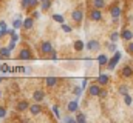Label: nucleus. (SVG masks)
Listing matches in <instances>:
<instances>
[{"mask_svg": "<svg viewBox=\"0 0 133 123\" xmlns=\"http://www.w3.org/2000/svg\"><path fill=\"white\" fill-rule=\"evenodd\" d=\"M119 60H121V52H119V51H116V52H115V56H113V57L110 59V62L107 63L108 69H110V71H113V69L116 68V65L119 63Z\"/></svg>", "mask_w": 133, "mask_h": 123, "instance_id": "obj_1", "label": "nucleus"}, {"mask_svg": "<svg viewBox=\"0 0 133 123\" xmlns=\"http://www.w3.org/2000/svg\"><path fill=\"white\" fill-rule=\"evenodd\" d=\"M99 48H101V43L98 40H90L87 43V49L88 51H99Z\"/></svg>", "mask_w": 133, "mask_h": 123, "instance_id": "obj_2", "label": "nucleus"}, {"mask_svg": "<svg viewBox=\"0 0 133 123\" xmlns=\"http://www.w3.org/2000/svg\"><path fill=\"white\" fill-rule=\"evenodd\" d=\"M90 19L95 20V22H99L101 19H102V12L99 11V8H95V9L90 12Z\"/></svg>", "mask_w": 133, "mask_h": 123, "instance_id": "obj_3", "label": "nucleus"}, {"mask_svg": "<svg viewBox=\"0 0 133 123\" xmlns=\"http://www.w3.org/2000/svg\"><path fill=\"white\" fill-rule=\"evenodd\" d=\"M71 17H73V20H74V22H77V23H79V22H82L84 12H82V11H79V9H77V11H73V12H71Z\"/></svg>", "mask_w": 133, "mask_h": 123, "instance_id": "obj_4", "label": "nucleus"}, {"mask_svg": "<svg viewBox=\"0 0 133 123\" xmlns=\"http://www.w3.org/2000/svg\"><path fill=\"white\" fill-rule=\"evenodd\" d=\"M77 108H79V100H77V98H76V100H71V102L68 103V111H70V112H76Z\"/></svg>", "mask_w": 133, "mask_h": 123, "instance_id": "obj_5", "label": "nucleus"}, {"mask_svg": "<svg viewBox=\"0 0 133 123\" xmlns=\"http://www.w3.org/2000/svg\"><path fill=\"white\" fill-rule=\"evenodd\" d=\"M88 92H90V95L96 97V95H99V94H101V88L98 86V85H91V86H90V89H88Z\"/></svg>", "mask_w": 133, "mask_h": 123, "instance_id": "obj_6", "label": "nucleus"}, {"mask_svg": "<svg viewBox=\"0 0 133 123\" xmlns=\"http://www.w3.org/2000/svg\"><path fill=\"white\" fill-rule=\"evenodd\" d=\"M51 51H53V46H51V43H50V42H43V43H42V52L48 54V52H51Z\"/></svg>", "mask_w": 133, "mask_h": 123, "instance_id": "obj_7", "label": "nucleus"}, {"mask_svg": "<svg viewBox=\"0 0 133 123\" xmlns=\"http://www.w3.org/2000/svg\"><path fill=\"white\" fill-rule=\"evenodd\" d=\"M43 97H45V92H43V91H34L33 98L36 100V102H42V100H43Z\"/></svg>", "mask_w": 133, "mask_h": 123, "instance_id": "obj_8", "label": "nucleus"}, {"mask_svg": "<svg viewBox=\"0 0 133 123\" xmlns=\"http://www.w3.org/2000/svg\"><path fill=\"white\" fill-rule=\"evenodd\" d=\"M19 57H20L22 60H30V59H31V52H30L28 49H22V51H20V56H19Z\"/></svg>", "mask_w": 133, "mask_h": 123, "instance_id": "obj_9", "label": "nucleus"}, {"mask_svg": "<svg viewBox=\"0 0 133 123\" xmlns=\"http://www.w3.org/2000/svg\"><path fill=\"white\" fill-rule=\"evenodd\" d=\"M121 37H122V39H125V40H132V39H133V32L130 29H124V31H122V34H121Z\"/></svg>", "mask_w": 133, "mask_h": 123, "instance_id": "obj_10", "label": "nucleus"}, {"mask_svg": "<svg viewBox=\"0 0 133 123\" xmlns=\"http://www.w3.org/2000/svg\"><path fill=\"white\" fill-rule=\"evenodd\" d=\"M98 63H99L101 66H104V65H107V63H108V57H107L105 54H101L99 57H98Z\"/></svg>", "mask_w": 133, "mask_h": 123, "instance_id": "obj_11", "label": "nucleus"}, {"mask_svg": "<svg viewBox=\"0 0 133 123\" xmlns=\"http://www.w3.org/2000/svg\"><path fill=\"white\" fill-rule=\"evenodd\" d=\"M33 23H34V20L28 17V19H25V22H23V28H25V29H31V28H33Z\"/></svg>", "mask_w": 133, "mask_h": 123, "instance_id": "obj_12", "label": "nucleus"}, {"mask_svg": "<svg viewBox=\"0 0 133 123\" xmlns=\"http://www.w3.org/2000/svg\"><path fill=\"white\" fill-rule=\"evenodd\" d=\"M110 12H111V17H115V19H118V17L121 16V9H119L118 6L111 8V11H110Z\"/></svg>", "mask_w": 133, "mask_h": 123, "instance_id": "obj_13", "label": "nucleus"}, {"mask_svg": "<svg viewBox=\"0 0 133 123\" xmlns=\"http://www.w3.org/2000/svg\"><path fill=\"white\" fill-rule=\"evenodd\" d=\"M12 26H14V29H19V28H22V26H23V23H22L20 17L14 19V22H12Z\"/></svg>", "mask_w": 133, "mask_h": 123, "instance_id": "obj_14", "label": "nucleus"}, {"mask_svg": "<svg viewBox=\"0 0 133 123\" xmlns=\"http://www.w3.org/2000/svg\"><path fill=\"white\" fill-rule=\"evenodd\" d=\"M45 83H46L48 86H54V85L57 83V79H56V77H46Z\"/></svg>", "mask_w": 133, "mask_h": 123, "instance_id": "obj_15", "label": "nucleus"}, {"mask_svg": "<svg viewBox=\"0 0 133 123\" xmlns=\"http://www.w3.org/2000/svg\"><path fill=\"white\" fill-rule=\"evenodd\" d=\"M132 74H133V69L130 66H125V68L122 69V75H124V77H130Z\"/></svg>", "mask_w": 133, "mask_h": 123, "instance_id": "obj_16", "label": "nucleus"}, {"mask_svg": "<svg viewBox=\"0 0 133 123\" xmlns=\"http://www.w3.org/2000/svg\"><path fill=\"white\" fill-rule=\"evenodd\" d=\"M85 48V45H84V42H81V40H77L76 43H74V49L76 51H82Z\"/></svg>", "mask_w": 133, "mask_h": 123, "instance_id": "obj_17", "label": "nucleus"}, {"mask_svg": "<svg viewBox=\"0 0 133 123\" xmlns=\"http://www.w3.org/2000/svg\"><path fill=\"white\" fill-rule=\"evenodd\" d=\"M28 108H30V105H28L26 102H20V103L17 105V109H19V111H25V109H28Z\"/></svg>", "mask_w": 133, "mask_h": 123, "instance_id": "obj_18", "label": "nucleus"}, {"mask_svg": "<svg viewBox=\"0 0 133 123\" xmlns=\"http://www.w3.org/2000/svg\"><path fill=\"white\" fill-rule=\"evenodd\" d=\"M107 82H108V77H107V75L101 74L99 77H98V83H99V85H105Z\"/></svg>", "mask_w": 133, "mask_h": 123, "instance_id": "obj_19", "label": "nucleus"}, {"mask_svg": "<svg viewBox=\"0 0 133 123\" xmlns=\"http://www.w3.org/2000/svg\"><path fill=\"white\" fill-rule=\"evenodd\" d=\"M30 111H31V114L36 116V114L40 112V106H39V105H31V106H30Z\"/></svg>", "mask_w": 133, "mask_h": 123, "instance_id": "obj_20", "label": "nucleus"}, {"mask_svg": "<svg viewBox=\"0 0 133 123\" xmlns=\"http://www.w3.org/2000/svg\"><path fill=\"white\" fill-rule=\"evenodd\" d=\"M93 5H95V8H104L105 6V0H93Z\"/></svg>", "mask_w": 133, "mask_h": 123, "instance_id": "obj_21", "label": "nucleus"}, {"mask_svg": "<svg viewBox=\"0 0 133 123\" xmlns=\"http://www.w3.org/2000/svg\"><path fill=\"white\" fill-rule=\"evenodd\" d=\"M76 122H79V123H85V122H87V117H85L84 114H81V112H79V114L76 116Z\"/></svg>", "mask_w": 133, "mask_h": 123, "instance_id": "obj_22", "label": "nucleus"}, {"mask_svg": "<svg viewBox=\"0 0 133 123\" xmlns=\"http://www.w3.org/2000/svg\"><path fill=\"white\" fill-rule=\"evenodd\" d=\"M9 54H11V49H9V46H8V48H2V49H0V56H5V57H8Z\"/></svg>", "mask_w": 133, "mask_h": 123, "instance_id": "obj_23", "label": "nucleus"}, {"mask_svg": "<svg viewBox=\"0 0 133 123\" xmlns=\"http://www.w3.org/2000/svg\"><path fill=\"white\" fill-rule=\"evenodd\" d=\"M53 19H54V20H56V22H59V23H61V25H62V23H64V22H65V20H64V17H62V16H61V14H54V16H53Z\"/></svg>", "mask_w": 133, "mask_h": 123, "instance_id": "obj_24", "label": "nucleus"}, {"mask_svg": "<svg viewBox=\"0 0 133 123\" xmlns=\"http://www.w3.org/2000/svg\"><path fill=\"white\" fill-rule=\"evenodd\" d=\"M50 8V0H43L42 2V11H46Z\"/></svg>", "mask_w": 133, "mask_h": 123, "instance_id": "obj_25", "label": "nucleus"}, {"mask_svg": "<svg viewBox=\"0 0 133 123\" xmlns=\"http://www.w3.org/2000/svg\"><path fill=\"white\" fill-rule=\"evenodd\" d=\"M124 102H125V105H132V97L129 94H124Z\"/></svg>", "mask_w": 133, "mask_h": 123, "instance_id": "obj_26", "label": "nucleus"}, {"mask_svg": "<svg viewBox=\"0 0 133 123\" xmlns=\"http://www.w3.org/2000/svg\"><path fill=\"white\" fill-rule=\"evenodd\" d=\"M53 112H54V116H56L57 119H61V114H59V108H57V105L53 106Z\"/></svg>", "mask_w": 133, "mask_h": 123, "instance_id": "obj_27", "label": "nucleus"}, {"mask_svg": "<svg viewBox=\"0 0 133 123\" xmlns=\"http://www.w3.org/2000/svg\"><path fill=\"white\" fill-rule=\"evenodd\" d=\"M82 89H84V88H82V86H81V88H79V86H76V88H74V94H76V95H79V97H81V94H82Z\"/></svg>", "mask_w": 133, "mask_h": 123, "instance_id": "obj_28", "label": "nucleus"}, {"mask_svg": "<svg viewBox=\"0 0 133 123\" xmlns=\"http://www.w3.org/2000/svg\"><path fill=\"white\" fill-rule=\"evenodd\" d=\"M65 122H68V123H74L76 122V117H71V116H66L65 119H64Z\"/></svg>", "mask_w": 133, "mask_h": 123, "instance_id": "obj_29", "label": "nucleus"}, {"mask_svg": "<svg viewBox=\"0 0 133 123\" xmlns=\"http://www.w3.org/2000/svg\"><path fill=\"white\" fill-rule=\"evenodd\" d=\"M119 35H121V34H118V32H113V34H111V42H118Z\"/></svg>", "mask_w": 133, "mask_h": 123, "instance_id": "obj_30", "label": "nucleus"}, {"mask_svg": "<svg viewBox=\"0 0 133 123\" xmlns=\"http://www.w3.org/2000/svg\"><path fill=\"white\" fill-rule=\"evenodd\" d=\"M108 49H110L111 52H116V43H115V42H111V43H110V46H108Z\"/></svg>", "mask_w": 133, "mask_h": 123, "instance_id": "obj_31", "label": "nucleus"}, {"mask_svg": "<svg viewBox=\"0 0 133 123\" xmlns=\"http://www.w3.org/2000/svg\"><path fill=\"white\" fill-rule=\"evenodd\" d=\"M5 117H6V109L0 108V119H5Z\"/></svg>", "mask_w": 133, "mask_h": 123, "instance_id": "obj_32", "label": "nucleus"}, {"mask_svg": "<svg viewBox=\"0 0 133 123\" xmlns=\"http://www.w3.org/2000/svg\"><path fill=\"white\" fill-rule=\"evenodd\" d=\"M62 29L65 31V32H71V26H68L65 23H62Z\"/></svg>", "mask_w": 133, "mask_h": 123, "instance_id": "obj_33", "label": "nucleus"}, {"mask_svg": "<svg viewBox=\"0 0 133 123\" xmlns=\"http://www.w3.org/2000/svg\"><path fill=\"white\" fill-rule=\"evenodd\" d=\"M11 40H14V42H19V34H11Z\"/></svg>", "mask_w": 133, "mask_h": 123, "instance_id": "obj_34", "label": "nucleus"}, {"mask_svg": "<svg viewBox=\"0 0 133 123\" xmlns=\"http://www.w3.org/2000/svg\"><path fill=\"white\" fill-rule=\"evenodd\" d=\"M22 6L23 8H28L30 6V0H22Z\"/></svg>", "mask_w": 133, "mask_h": 123, "instance_id": "obj_35", "label": "nucleus"}, {"mask_svg": "<svg viewBox=\"0 0 133 123\" xmlns=\"http://www.w3.org/2000/svg\"><path fill=\"white\" fill-rule=\"evenodd\" d=\"M119 92L121 94H127V86H121L119 88Z\"/></svg>", "mask_w": 133, "mask_h": 123, "instance_id": "obj_36", "label": "nucleus"}, {"mask_svg": "<svg viewBox=\"0 0 133 123\" xmlns=\"http://www.w3.org/2000/svg\"><path fill=\"white\" fill-rule=\"evenodd\" d=\"M37 2H39V0H30V8H34V6L37 5Z\"/></svg>", "mask_w": 133, "mask_h": 123, "instance_id": "obj_37", "label": "nucleus"}, {"mask_svg": "<svg viewBox=\"0 0 133 123\" xmlns=\"http://www.w3.org/2000/svg\"><path fill=\"white\" fill-rule=\"evenodd\" d=\"M16 43H17V42H14V40H11V43H9V49H11V51H12V49L16 48Z\"/></svg>", "mask_w": 133, "mask_h": 123, "instance_id": "obj_38", "label": "nucleus"}, {"mask_svg": "<svg viewBox=\"0 0 133 123\" xmlns=\"http://www.w3.org/2000/svg\"><path fill=\"white\" fill-rule=\"evenodd\" d=\"M51 60H57V56H56V52H51Z\"/></svg>", "mask_w": 133, "mask_h": 123, "instance_id": "obj_39", "label": "nucleus"}, {"mask_svg": "<svg viewBox=\"0 0 133 123\" xmlns=\"http://www.w3.org/2000/svg\"><path fill=\"white\" fill-rule=\"evenodd\" d=\"M39 16H40V12L39 11H34V19H39Z\"/></svg>", "mask_w": 133, "mask_h": 123, "instance_id": "obj_40", "label": "nucleus"}, {"mask_svg": "<svg viewBox=\"0 0 133 123\" xmlns=\"http://www.w3.org/2000/svg\"><path fill=\"white\" fill-rule=\"evenodd\" d=\"M85 86H87V79L82 80V88H85Z\"/></svg>", "mask_w": 133, "mask_h": 123, "instance_id": "obj_41", "label": "nucleus"}, {"mask_svg": "<svg viewBox=\"0 0 133 123\" xmlns=\"http://www.w3.org/2000/svg\"><path fill=\"white\" fill-rule=\"evenodd\" d=\"M129 51H130V52H133V42L129 45Z\"/></svg>", "mask_w": 133, "mask_h": 123, "instance_id": "obj_42", "label": "nucleus"}, {"mask_svg": "<svg viewBox=\"0 0 133 123\" xmlns=\"http://www.w3.org/2000/svg\"><path fill=\"white\" fill-rule=\"evenodd\" d=\"M105 95H107V92H105V91H101V94H99V97H105Z\"/></svg>", "mask_w": 133, "mask_h": 123, "instance_id": "obj_43", "label": "nucleus"}, {"mask_svg": "<svg viewBox=\"0 0 133 123\" xmlns=\"http://www.w3.org/2000/svg\"><path fill=\"white\" fill-rule=\"evenodd\" d=\"M0 98H2V92H0Z\"/></svg>", "mask_w": 133, "mask_h": 123, "instance_id": "obj_44", "label": "nucleus"}, {"mask_svg": "<svg viewBox=\"0 0 133 123\" xmlns=\"http://www.w3.org/2000/svg\"><path fill=\"white\" fill-rule=\"evenodd\" d=\"M39 2H43V0H39Z\"/></svg>", "mask_w": 133, "mask_h": 123, "instance_id": "obj_45", "label": "nucleus"}]
</instances>
